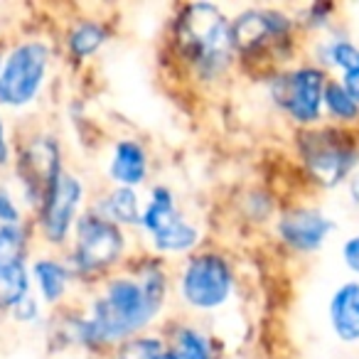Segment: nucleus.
I'll return each instance as SVG.
<instances>
[{"mask_svg":"<svg viewBox=\"0 0 359 359\" xmlns=\"http://www.w3.org/2000/svg\"><path fill=\"white\" fill-rule=\"evenodd\" d=\"M163 295L165 278L158 271H148L140 280H114L104 298L94 303V318L84 325V334L91 339L128 337L150 323Z\"/></svg>","mask_w":359,"mask_h":359,"instance_id":"nucleus-1","label":"nucleus"},{"mask_svg":"<svg viewBox=\"0 0 359 359\" xmlns=\"http://www.w3.org/2000/svg\"><path fill=\"white\" fill-rule=\"evenodd\" d=\"M303 158L310 175L323 187L347 182L349 175L359 170V145L342 130H318L303 138Z\"/></svg>","mask_w":359,"mask_h":359,"instance_id":"nucleus-2","label":"nucleus"},{"mask_svg":"<svg viewBox=\"0 0 359 359\" xmlns=\"http://www.w3.org/2000/svg\"><path fill=\"white\" fill-rule=\"evenodd\" d=\"M231 27L226 25L224 15L215 6L197 3L180 18L177 35L180 42L200 62H222L226 60V47L231 45Z\"/></svg>","mask_w":359,"mask_h":359,"instance_id":"nucleus-3","label":"nucleus"},{"mask_svg":"<svg viewBox=\"0 0 359 359\" xmlns=\"http://www.w3.org/2000/svg\"><path fill=\"white\" fill-rule=\"evenodd\" d=\"M47 72V47L27 42L13 50L0 72V101L8 106H25L37 96Z\"/></svg>","mask_w":359,"mask_h":359,"instance_id":"nucleus-4","label":"nucleus"},{"mask_svg":"<svg viewBox=\"0 0 359 359\" xmlns=\"http://www.w3.org/2000/svg\"><path fill=\"white\" fill-rule=\"evenodd\" d=\"M325 86H327V79H325L323 69H318V67H300V69L276 79L273 99L298 123H315L323 116Z\"/></svg>","mask_w":359,"mask_h":359,"instance_id":"nucleus-5","label":"nucleus"},{"mask_svg":"<svg viewBox=\"0 0 359 359\" xmlns=\"http://www.w3.org/2000/svg\"><path fill=\"white\" fill-rule=\"evenodd\" d=\"M234 276L222 256L202 254L192 259L182 276V295L190 305L202 310L219 308L231 293Z\"/></svg>","mask_w":359,"mask_h":359,"instance_id":"nucleus-6","label":"nucleus"},{"mask_svg":"<svg viewBox=\"0 0 359 359\" xmlns=\"http://www.w3.org/2000/svg\"><path fill=\"white\" fill-rule=\"evenodd\" d=\"M123 251V236L118 224L104 217L86 215L76 224L74 261L81 271H96L114 264Z\"/></svg>","mask_w":359,"mask_h":359,"instance_id":"nucleus-7","label":"nucleus"},{"mask_svg":"<svg viewBox=\"0 0 359 359\" xmlns=\"http://www.w3.org/2000/svg\"><path fill=\"white\" fill-rule=\"evenodd\" d=\"M143 224L160 251H187L197 244V229L175 212L172 197L165 187L153 192V200L143 215Z\"/></svg>","mask_w":359,"mask_h":359,"instance_id":"nucleus-8","label":"nucleus"},{"mask_svg":"<svg viewBox=\"0 0 359 359\" xmlns=\"http://www.w3.org/2000/svg\"><path fill=\"white\" fill-rule=\"evenodd\" d=\"M18 172H20L27 195L32 200L45 202L55 182L60 180V150H57V145L50 138H40L30 143L18 163Z\"/></svg>","mask_w":359,"mask_h":359,"instance_id":"nucleus-9","label":"nucleus"},{"mask_svg":"<svg viewBox=\"0 0 359 359\" xmlns=\"http://www.w3.org/2000/svg\"><path fill=\"white\" fill-rule=\"evenodd\" d=\"M332 229H334L332 219H327L320 210H308V207L288 212V215H283L278 222L280 239H283L290 249L303 251V254L318 251L320 246L327 241Z\"/></svg>","mask_w":359,"mask_h":359,"instance_id":"nucleus-10","label":"nucleus"},{"mask_svg":"<svg viewBox=\"0 0 359 359\" xmlns=\"http://www.w3.org/2000/svg\"><path fill=\"white\" fill-rule=\"evenodd\" d=\"M81 202V185L76 177L69 175H60V180L52 187L50 197L45 200V217H42V229L45 236L55 244L65 241L67 231H69L72 222H74V212Z\"/></svg>","mask_w":359,"mask_h":359,"instance_id":"nucleus-11","label":"nucleus"},{"mask_svg":"<svg viewBox=\"0 0 359 359\" xmlns=\"http://www.w3.org/2000/svg\"><path fill=\"white\" fill-rule=\"evenodd\" d=\"M290 27V20L276 11H249L239 15L231 25V47L236 50H254L264 45L269 37L285 35Z\"/></svg>","mask_w":359,"mask_h":359,"instance_id":"nucleus-12","label":"nucleus"},{"mask_svg":"<svg viewBox=\"0 0 359 359\" xmlns=\"http://www.w3.org/2000/svg\"><path fill=\"white\" fill-rule=\"evenodd\" d=\"M327 313L339 342H359V280H347L334 288Z\"/></svg>","mask_w":359,"mask_h":359,"instance_id":"nucleus-13","label":"nucleus"},{"mask_svg":"<svg viewBox=\"0 0 359 359\" xmlns=\"http://www.w3.org/2000/svg\"><path fill=\"white\" fill-rule=\"evenodd\" d=\"M111 177L123 187H133L145 177V153L133 140H121L114 150V160L109 168Z\"/></svg>","mask_w":359,"mask_h":359,"instance_id":"nucleus-14","label":"nucleus"},{"mask_svg":"<svg viewBox=\"0 0 359 359\" xmlns=\"http://www.w3.org/2000/svg\"><path fill=\"white\" fill-rule=\"evenodd\" d=\"M323 109L330 114V118L339 121V123H352L359 118V104L352 99L342 81H327L323 96Z\"/></svg>","mask_w":359,"mask_h":359,"instance_id":"nucleus-15","label":"nucleus"},{"mask_svg":"<svg viewBox=\"0 0 359 359\" xmlns=\"http://www.w3.org/2000/svg\"><path fill=\"white\" fill-rule=\"evenodd\" d=\"M35 271V278H37V285H40L42 295L45 300L55 303L65 295L67 290V280H69V273L65 271V266L57 264V261H50V259H42L32 266Z\"/></svg>","mask_w":359,"mask_h":359,"instance_id":"nucleus-16","label":"nucleus"},{"mask_svg":"<svg viewBox=\"0 0 359 359\" xmlns=\"http://www.w3.org/2000/svg\"><path fill=\"white\" fill-rule=\"evenodd\" d=\"M27 298V273L22 266L0 271V308H15Z\"/></svg>","mask_w":359,"mask_h":359,"instance_id":"nucleus-17","label":"nucleus"},{"mask_svg":"<svg viewBox=\"0 0 359 359\" xmlns=\"http://www.w3.org/2000/svg\"><path fill=\"white\" fill-rule=\"evenodd\" d=\"M106 210H109L111 222H123V224H135L138 217V197L130 187H118L109 195L106 200Z\"/></svg>","mask_w":359,"mask_h":359,"instance_id":"nucleus-18","label":"nucleus"},{"mask_svg":"<svg viewBox=\"0 0 359 359\" xmlns=\"http://www.w3.org/2000/svg\"><path fill=\"white\" fill-rule=\"evenodd\" d=\"M22 256H25V236H22V229L18 224L3 226L0 229V271L22 266Z\"/></svg>","mask_w":359,"mask_h":359,"instance_id":"nucleus-19","label":"nucleus"},{"mask_svg":"<svg viewBox=\"0 0 359 359\" xmlns=\"http://www.w3.org/2000/svg\"><path fill=\"white\" fill-rule=\"evenodd\" d=\"M165 359H212L205 337L195 330H182L177 342L165 352Z\"/></svg>","mask_w":359,"mask_h":359,"instance_id":"nucleus-20","label":"nucleus"},{"mask_svg":"<svg viewBox=\"0 0 359 359\" xmlns=\"http://www.w3.org/2000/svg\"><path fill=\"white\" fill-rule=\"evenodd\" d=\"M323 60L342 69V74L359 69V47L352 40H332L323 47Z\"/></svg>","mask_w":359,"mask_h":359,"instance_id":"nucleus-21","label":"nucleus"},{"mask_svg":"<svg viewBox=\"0 0 359 359\" xmlns=\"http://www.w3.org/2000/svg\"><path fill=\"white\" fill-rule=\"evenodd\" d=\"M104 40H106V32L101 30L99 25H94V22H84V25H79L74 32H72L69 47L76 57H89V55H94L101 45H104Z\"/></svg>","mask_w":359,"mask_h":359,"instance_id":"nucleus-22","label":"nucleus"},{"mask_svg":"<svg viewBox=\"0 0 359 359\" xmlns=\"http://www.w3.org/2000/svg\"><path fill=\"white\" fill-rule=\"evenodd\" d=\"M168 349L163 347L160 339L153 337H138L123 344V349L118 352V359H165Z\"/></svg>","mask_w":359,"mask_h":359,"instance_id":"nucleus-23","label":"nucleus"},{"mask_svg":"<svg viewBox=\"0 0 359 359\" xmlns=\"http://www.w3.org/2000/svg\"><path fill=\"white\" fill-rule=\"evenodd\" d=\"M342 261L354 276H359V234L349 236L342 244Z\"/></svg>","mask_w":359,"mask_h":359,"instance_id":"nucleus-24","label":"nucleus"},{"mask_svg":"<svg viewBox=\"0 0 359 359\" xmlns=\"http://www.w3.org/2000/svg\"><path fill=\"white\" fill-rule=\"evenodd\" d=\"M18 217H20V215H18L11 195H8L6 190H0V229H3V226L18 224Z\"/></svg>","mask_w":359,"mask_h":359,"instance_id":"nucleus-25","label":"nucleus"},{"mask_svg":"<svg viewBox=\"0 0 359 359\" xmlns=\"http://www.w3.org/2000/svg\"><path fill=\"white\" fill-rule=\"evenodd\" d=\"M13 313H15V318H20V320H30V318H35L37 315V308H35V300L27 295L25 300H20V303L13 308Z\"/></svg>","mask_w":359,"mask_h":359,"instance_id":"nucleus-26","label":"nucleus"},{"mask_svg":"<svg viewBox=\"0 0 359 359\" xmlns=\"http://www.w3.org/2000/svg\"><path fill=\"white\" fill-rule=\"evenodd\" d=\"M342 86L352 94V99L359 104V69L349 72V74H342Z\"/></svg>","mask_w":359,"mask_h":359,"instance_id":"nucleus-27","label":"nucleus"},{"mask_svg":"<svg viewBox=\"0 0 359 359\" xmlns=\"http://www.w3.org/2000/svg\"><path fill=\"white\" fill-rule=\"evenodd\" d=\"M347 195H349V202L354 207H359V170H354L347 180Z\"/></svg>","mask_w":359,"mask_h":359,"instance_id":"nucleus-28","label":"nucleus"},{"mask_svg":"<svg viewBox=\"0 0 359 359\" xmlns=\"http://www.w3.org/2000/svg\"><path fill=\"white\" fill-rule=\"evenodd\" d=\"M6 158V145H3V126H0V160Z\"/></svg>","mask_w":359,"mask_h":359,"instance_id":"nucleus-29","label":"nucleus"},{"mask_svg":"<svg viewBox=\"0 0 359 359\" xmlns=\"http://www.w3.org/2000/svg\"><path fill=\"white\" fill-rule=\"evenodd\" d=\"M357 359H359V357H357Z\"/></svg>","mask_w":359,"mask_h":359,"instance_id":"nucleus-30","label":"nucleus"}]
</instances>
